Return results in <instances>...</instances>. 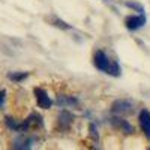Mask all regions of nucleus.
I'll list each match as a JSON object with an SVG mask.
<instances>
[{
	"label": "nucleus",
	"mask_w": 150,
	"mask_h": 150,
	"mask_svg": "<svg viewBox=\"0 0 150 150\" xmlns=\"http://www.w3.org/2000/svg\"><path fill=\"white\" fill-rule=\"evenodd\" d=\"M35 96H36V102H38V105H39V108H44V110L51 108L53 101L50 99L48 93H47L44 89H41V87H36V89H35Z\"/></svg>",
	"instance_id": "nucleus-1"
},
{
	"label": "nucleus",
	"mask_w": 150,
	"mask_h": 150,
	"mask_svg": "<svg viewBox=\"0 0 150 150\" xmlns=\"http://www.w3.org/2000/svg\"><path fill=\"white\" fill-rule=\"evenodd\" d=\"M132 104L129 101H125V99H119V101L112 102L111 105V111L114 114H131L132 112Z\"/></svg>",
	"instance_id": "nucleus-2"
},
{
	"label": "nucleus",
	"mask_w": 150,
	"mask_h": 150,
	"mask_svg": "<svg viewBox=\"0 0 150 150\" xmlns=\"http://www.w3.org/2000/svg\"><path fill=\"white\" fill-rule=\"evenodd\" d=\"M93 63H95V66H96L99 71H105V72H107V69H108V66H110V60H108L107 54L99 50V51L95 53Z\"/></svg>",
	"instance_id": "nucleus-3"
},
{
	"label": "nucleus",
	"mask_w": 150,
	"mask_h": 150,
	"mask_svg": "<svg viewBox=\"0 0 150 150\" xmlns=\"http://www.w3.org/2000/svg\"><path fill=\"white\" fill-rule=\"evenodd\" d=\"M138 120H140V126L146 135V138L150 140V112H149V110H141Z\"/></svg>",
	"instance_id": "nucleus-4"
},
{
	"label": "nucleus",
	"mask_w": 150,
	"mask_h": 150,
	"mask_svg": "<svg viewBox=\"0 0 150 150\" xmlns=\"http://www.w3.org/2000/svg\"><path fill=\"white\" fill-rule=\"evenodd\" d=\"M144 23H146L144 15H131V17H128L126 20H125V24H126V27L129 30H137V29L143 27Z\"/></svg>",
	"instance_id": "nucleus-5"
},
{
	"label": "nucleus",
	"mask_w": 150,
	"mask_h": 150,
	"mask_svg": "<svg viewBox=\"0 0 150 150\" xmlns=\"http://www.w3.org/2000/svg\"><path fill=\"white\" fill-rule=\"evenodd\" d=\"M23 126V131H27L30 128H41L42 126V119L39 114H36V112H33V114H30L26 120H24V123H21Z\"/></svg>",
	"instance_id": "nucleus-6"
},
{
	"label": "nucleus",
	"mask_w": 150,
	"mask_h": 150,
	"mask_svg": "<svg viewBox=\"0 0 150 150\" xmlns=\"http://www.w3.org/2000/svg\"><path fill=\"white\" fill-rule=\"evenodd\" d=\"M111 122H112V125H114L117 129H120L123 134H132V132H134V128L131 126V123H129L128 120L120 119V117H112Z\"/></svg>",
	"instance_id": "nucleus-7"
},
{
	"label": "nucleus",
	"mask_w": 150,
	"mask_h": 150,
	"mask_svg": "<svg viewBox=\"0 0 150 150\" xmlns=\"http://www.w3.org/2000/svg\"><path fill=\"white\" fill-rule=\"evenodd\" d=\"M72 120H74V117H72L71 112H68V111H62V112H60V116H59V128H62V129H65V131H66V129L71 126Z\"/></svg>",
	"instance_id": "nucleus-8"
},
{
	"label": "nucleus",
	"mask_w": 150,
	"mask_h": 150,
	"mask_svg": "<svg viewBox=\"0 0 150 150\" xmlns=\"http://www.w3.org/2000/svg\"><path fill=\"white\" fill-rule=\"evenodd\" d=\"M57 105L60 107H69V105H77V99L72 96H59Z\"/></svg>",
	"instance_id": "nucleus-9"
},
{
	"label": "nucleus",
	"mask_w": 150,
	"mask_h": 150,
	"mask_svg": "<svg viewBox=\"0 0 150 150\" xmlns=\"http://www.w3.org/2000/svg\"><path fill=\"white\" fill-rule=\"evenodd\" d=\"M107 72L110 75H112V77H119V75H120V66L116 63V62H112V63L110 62V66H108Z\"/></svg>",
	"instance_id": "nucleus-10"
},
{
	"label": "nucleus",
	"mask_w": 150,
	"mask_h": 150,
	"mask_svg": "<svg viewBox=\"0 0 150 150\" xmlns=\"http://www.w3.org/2000/svg\"><path fill=\"white\" fill-rule=\"evenodd\" d=\"M6 125L11 128V129H14V131H23V126H21V123L15 122L12 117H6Z\"/></svg>",
	"instance_id": "nucleus-11"
},
{
	"label": "nucleus",
	"mask_w": 150,
	"mask_h": 150,
	"mask_svg": "<svg viewBox=\"0 0 150 150\" xmlns=\"http://www.w3.org/2000/svg\"><path fill=\"white\" fill-rule=\"evenodd\" d=\"M27 72H21V74H18V72H12V74H9V78L12 80V81H21V80H24V78H27Z\"/></svg>",
	"instance_id": "nucleus-12"
},
{
	"label": "nucleus",
	"mask_w": 150,
	"mask_h": 150,
	"mask_svg": "<svg viewBox=\"0 0 150 150\" xmlns=\"http://www.w3.org/2000/svg\"><path fill=\"white\" fill-rule=\"evenodd\" d=\"M15 150H30L29 141H23V140L17 141V143H15Z\"/></svg>",
	"instance_id": "nucleus-13"
},
{
	"label": "nucleus",
	"mask_w": 150,
	"mask_h": 150,
	"mask_svg": "<svg viewBox=\"0 0 150 150\" xmlns=\"http://www.w3.org/2000/svg\"><path fill=\"white\" fill-rule=\"evenodd\" d=\"M89 134H90V137L95 140V141H98L99 140V135H98V131H96V126L93 123H90L89 125Z\"/></svg>",
	"instance_id": "nucleus-14"
},
{
	"label": "nucleus",
	"mask_w": 150,
	"mask_h": 150,
	"mask_svg": "<svg viewBox=\"0 0 150 150\" xmlns=\"http://www.w3.org/2000/svg\"><path fill=\"white\" fill-rule=\"evenodd\" d=\"M126 6H129V8H134V9H137V11H140V12H143V6L140 5V3H137V2H123Z\"/></svg>",
	"instance_id": "nucleus-15"
},
{
	"label": "nucleus",
	"mask_w": 150,
	"mask_h": 150,
	"mask_svg": "<svg viewBox=\"0 0 150 150\" xmlns=\"http://www.w3.org/2000/svg\"><path fill=\"white\" fill-rule=\"evenodd\" d=\"M53 26H57V27H60V29H63V30H66V29H69V26L66 23H63V21H60V20H54V24Z\"/></svg>",
	"instance_id": "nucleus-16"
},
{
	"label": "nucleus",
	"mask_w": 150,
	"mask_h": 150,
	"mask_svg": "<svg viewBox=\"0 0 150 150\" xmlns=\"http://www.w3.org/2000/svg\"><path fill=\"white\" fill-rule=\"evenodd\" d=\"M5 96H6L5 90H0V107H3V102H5Z\"/></svg>",
	"instance_id": "nucleus-17"
}]
</instances>
